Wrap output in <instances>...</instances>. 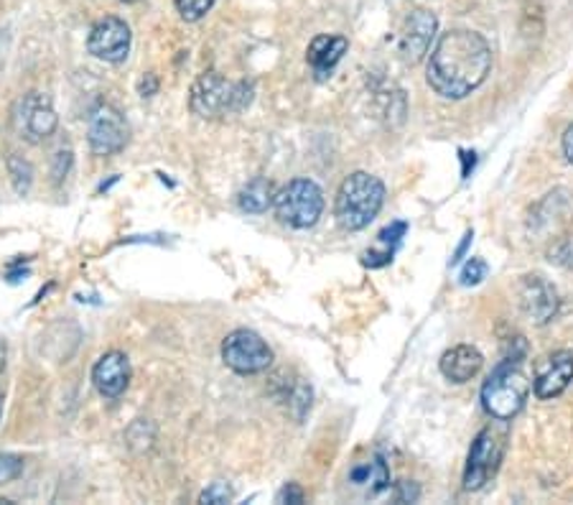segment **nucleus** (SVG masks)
<instances>
[{
  "label": "nucleus",
  "mask_w": 573,
  "mask_h": 505,
  "mask_svg": "<svg viewBox=\"0 0 573 505\" xmlns=\"http://www.w3.org/2000/svg\"><path fill=\"white\" fill-rule=\"evenodd\" d=\"M489 72H493V49L487 39L477 31L454 29L433 46L425 79L444 100H464L479 85H485Z\"/></svg>",
  "instance_id": "obj_1"
},
{
  "label": "nucleus",
  "mask_w": 573,
  "mask_h": 505,
  "mask_svg": "<svg viewBox=\"0 0 573 505\" xmlns=\"http://www.w3.org/2000/svg\"><path fill=\"white\" fill-rule=\"evenodd\" d=\"M385 205V184L378 176L367 174V171H355L344 179L337 192V219L344 230L357 233L365 230L375 217L380 215Z\"/></svg>",
  "instance_id": "obj_2"
},
{
  "label": "nucleus",
  "mask_w": 573,
  "mask_h": 505,
  "mask_svg": "<svg viewBox=\"0 0 573 505\" xmlns=\"http://www.w3.org/2000/svg\"><path fill=\"white\" fill-rule=\"evenodd\" d=\"M530 396V380L518 361H507L497 365V370L482 386V406L495 421H512L526 409Z\"/></svg>",
  "instance_id": "obj_3"
},
{
  "label": "nucleus",
  "mask_w": 573,
  "mask_h": 505,
  "mask_svg": "<svg viewBox=\"0 0 573 505\" xmlns=\"http://www.w3.org/2000/svg\"><path fill=\"white\" fill-rule=\"evenodd\" d=\"M252 103L250 83H227L219 72H204L192 87L190 108L199 118H217L225 112H240Z\"/></svg>",
  "instance_id": "obj_4"
},
{
  "label": "nucleus",
  "mask_w": 573,
  "mask_h": 505,
  "mask_svg": "<svg viewBox=\"0 0 573 505\" xmlns=\"http://www.w3.org/2000/svg\"><path fill=\"white\" fill-rule=\"evenodd\" d=\"M275 217L293 230H309L324 215V192L311 179H293L275 192Z\"/></svg>",
  "instance_id": "obj_5"
},
{
  "label": "nucleus",
  "mask_w": 573,
  "mask_h": 505,
  "mask_svg": "<svg viewBox=\"0 0 573 505\" xmlns=\"http://www.w3.org/2000/svg\"><path fill=\"white\" fill-rule=\"evenodd\" d=\"M507 431L499 427H485L474 437L469 458L464 468V491H482L487 483H493L499 464L505 460Z\"/></svg>",
  "instance_id": "obj_6"
},
{
  "label": "nucleus",
  "mask_w": 573,
  "mask_h": 505,
  "mask_svg": "<svg viewBox=\"0 0 573 505\" xmlns=\"http://www.w3.org/2000/svg\"><path fill=\"white\" fill-rule=\"evenodd\" d=\"M223 361L240 376H258L273 365V350L252 330L229 332L223 342Z\"/></svg>",
  "instance_id": "obj_7"
},
{
  "label": "nucleus",
  "mask_w": 573,
  "mask_h": 505,
  "mask_svg": "<svg viewBox=\"0 0 573 505\" xmlns=\"http://www.w3.org/2000/svg\"><path fill=\"white\" fill-rule=\"evenodd\" d=\"M11 123L23 141L41 143L56 133L60 118H56V110L52 108V103H48V97L39 93H26L15 100Z\"/></svg>",
  "instance_id": "obj_8"
},
{
  "label": "nucleus",
  "mask_w": 573,
  "mask_h": 505,
  "mask_svg": "<svg viewBox=\"0 0 573 505\" xmlns=\"http://www.w3.org/2000/svg\"><path fill=\"white\" fill-rule=\"evenodd\" d=\"M128 136V123L126 118L120 116L118 108H112L108 103L95 105L87 118V143L95 157H112V153H120L126 149Z\"/></svg>",
  "instance_id": "obj_9"
},
{
  "label": "nucleus",
  "mask_w": 573,
  "mask_h": 505,
  "mask_svg": "<svg viewBox=\"0 0 573 505\" xmlns=\"http://www.w3.org/2000/svg\"><path fill=\"white\" fill-rule=\"evenodd\" d=\"M130 42H133V34H130V26L118 15H105L89 29L87 36V52L95 56V60L120 64L128 60L130 54Z\"/></svg>",
  "instance_id": "obj_10"
},
{
  "label": "nucleus",
  "mask_w": 573,
  "mask_h": 505,
  "mask_svg": "<svg viewBox=\"0 0 573 505\" xmlns=\"http://www.w3.org/2000/svg\"><path fill=\"white\" fill-rule=\"evenodd\" d=\"M571 380H573V353H569V350L551 353L548 357H543L536 368V380H533L536 398L538 401L559 398L563 390L571 386Z\"/></svg>",
  "instance_id": "obj_11"
},
{
  "label": "nucleus",
  "mask_w": 573,
  "mask_h": 505,
  "mask_svg": "<svg viewBox=\"0 0 573 505\" xmlns=\"http://www.w3.org/2000/svg\"><path fill=\"white\" fill-rule=\"evenodd\" d=\"M439 21L431 11H413L406 19L403 34H400V56L408 64H419L425 54H429V46L436 36Z\"/></svg>",
  "instance_id": "obj_12"
},
{
  "label": "nucleus",
  "mask_w": 573,
  "mask_h": 505,
  "mask_svg": "<svg viewBox=\"0 0 573 505\" xmlns=\"http://www.w3.org/2000/svg\"><path fill=\"white\" fill-rule=\"evenodd\" d=\"M520 307L530 316V322L548 324L559 314V294L540 276H526L520 283Z\"/></svg>",
  "instance_id": "obj_13"
},
{
  "label": "nucleus",
  "mask_w": 573,
  "mask_h": 505,
  "mask_svg": "<svg viewBox=\"0 0 573 505\" xmlns=\"http://www.w3.org/2000/svg\"><path fill=\"white\" fill-rule=\"evenodd\" d=\"M93 383L105 398H118L126 394L130 383V361L126 353H105L93 368Z\"/></svg>",
  "instance_id": "obj_14"
},
{
  "label": "nucleus",
  "mask_w": 573,
  "mask_h": 505,
  "mask_svg": "<svg viewBox=\"0 0 573 505\" xmlns=\"http://www.w3.org/2000/svg\"><path fill=\"white\" fill-rule=\"evenodd\" d=\"M482 365H485V357H482L477 347L456 345L441 355L439 368H441V373H444L446 380L469 383L472 378L479 376Z\"/></svg>",
  "instance_id": "obj_15"
},
{
  "label": "nucleus",
  "mask_w": 573,
  "mask_h": 505,
  "mask_svg": "<svg viewBox=\"0 0 573 505\" xmlns=\"http://www.w3.org/2000/svg\"><path fill=\"white\" fill-rule=\"evenodd\" d=\"M347 49H349V42L344 36H332V34L316 36L306 52V62H309V67L314 69L316 79L332 77L334 67H337V64L342 62V56L347 54Z\"/></svg>",
  "instance_id": "obj_16"
},
{
  "label": "nucleus",
  "mask_w": 573,
  "mask_h": 505,
  "mask_svg": "<svg viewBox=\"0 0 573 505\" xmlns=\"http://www.w3.org/2000/svg\"><path fill=\"white\" fill-rule=\"evenodd\" d=\"M406 233H408V225L403 223V219H398V223H390V225L385 227V230H380V235H378V248H372V250L365 253L363 264H365L367 268H382V266H388L390 260H392V256H396L400 240L406 238Z\"/></svg>",
  "instance_id": "obj_17"
},
{
  "label": "nucleus",
  "mask_w": 573,
  "mask_h": 505,
  "mask_svg": "<svg viewBox=\"0 0 573 505\" xmlns=\"http://www.w3.org/2000/svg\"><path fill=\"white\" fill-rule=\"evenodd\" d=\"M273 200H275L273 184L263 176L252 179V182L245 184L240 194H237V205H240L242 212H248V215H263V212H268V207H273Z\"/></svg>",
  "instance_id": "obj_18"
},
{
  "label": "nucleus",
  "mask_w": 573,
  "mask_h": 505,
  "mask_svg": "<svg viewBox=\"0 0 573 505\" xmlns=\"http://www.w3.org/2000/svg\"><path fill=\"white\" fill-rule=\"evenodd\" d=\"M349 480L355 485H367V487H370V493H380L390 485L388 464H385L380 458H375L372 462L359 464V468L352 470Z\"/></svg>",
  "instance_id": "obj_19"
},
{
  "label": "nucleus",
  "mask_w": 573,
  "mask_h": 505,
  "mask_svg": "<svg viewBox=\"0 0 573 505\" xmlns=\"http://www.w3.org/2000/svg\"><path fill=\"white\" fill-rule=\"evenodd\" d=\"M6 166H8V176H11L15 194H21V197L23 194H29L31 184H34V166H31L23 157H15V153L8 157Z\"/></svg>",
  "instance_id": "obj_20"
},
{
  "label": "nucleus",
  "mask_w": 573,
  "mask_h": 505,
  "mask_svg": "<svg viewBox=\"0 0 573 505\" xmlns=\"http://www.w3.org/2000/svg\"><path fill=\"white\" fill-rule=\"evenodd\" d=\"M176 3V11L182 15L184 21H202L204 15L212 11V6H215V0H174Z\"/></svg>",
  "instance_id": "obj_21"
},
{
  "label": "nucleus",
  "mask_w": 573,
  "mask_h": 505,
  "mask_svg": "<svg viewBox=\"0 0 573 505\" xmlns=\"http://www.w3.org/2000/svg\"><path fill=\"white\" fill-rule=\"evenodd\" d=\"M487 271H489V268L482 258L466 260L462 273H458V283H462V287H477V283L487 279Z\"/></svg>",
  "instance_id": "obj_22"
},
{
  "label": "nucleus",
  "mask_w": 573,
  "mask_h": 505,
  "mask_svg": "<svg viewBox=\"0 0 573 505\" xmlns=\"http://www.w3.org/2000/svg\"><path fill=\"white\" fill-rule=\"evenodd\" d=\"M21 472H23V460L19 454L0 452V485H8L13 483V480H19Z\"/></svg>",
  "instance_id": "obj_23"
},
{
  "label": "nucleus",
  "mask_w": 573,
  "mask_h": 505,
  "mask_svg": "<svg viewBox=\"0 0 573 505\" xmlns=\"http://www.w3.org/2000/svg\"><path fill=\"white\" fill-rule=\"evenodd\" d=\"M233 501V487L227 483H212L207 491L199 495V503L204 505H223Z\"/></svg>",
  "instance_id": "obj_24"
},
{
  "label": "nucleus",
  "mask_w": 573,
  "mask_h": 505,
  "mask_svg": "<svg viewBox=\"0 0 573 505\" xmlns=\"http://www.w3.org/2000/svg\"><path fill=\"white\" fill-rule=\"evenodd\" d=\"M72 151H60L54 157V166H52V176H54V182L60 184L62 179H67V174H69V169H72Z\"/></svg>",
  "instance_id": "obj_25"
},
{
  "label": "nucleus",
  "mask_w": 573,
  "mask_h": 505,
  "mask_svg": "<svg viewBox=\"0 0 573 505\" xmlns=\"http://www.w3.org/2000/svg\"><path fill=\"white\" fill-rule=\"evenodd\" d=\"M304 501H306V495H304V491H301V485H296V483H289L281 493H278V503L299 505V503H304Z\"/></svg>",
  "instance_id": "obj_26"
},
{
  "label": "nucleus",
  "mask_w": 573,
  "mask_h": 505,
  "mask_svg": "<svg viewBox=\"0 0 573 505\" xmlns=\"http://www.w3.org/2000/svg\"><path fill=\"white\" fill-rule=\"evenodd\" d=\"M419 498H421L419 485H413V483H400L398 485V491H396L398 503H415Z\"/></svg>",
  "instance_id": "obj_27"
},
{
  "label": "nucleus",
  "mask_w": 573,
  "mask_h": 505,
  "mask_svg": "<svg viewBox=\"0 0 573 505\" xmlns=\"http://www.w3.org/2000/svg\"><path fill=\"white\" fill-rule=\"evenodd\" d=\"M159 93V77L153 75V72H145L141 77V83H138V95L141 97H153Z\"/></svg>",
  "instance_id": "obj_28"
},
{
  "label": "nucleus",
  "mask_w": 573,
  "mask_h": 505,
  "mask_svg": "<svg viewBox=\"0 0 573 505\" xmlns=\"http://www.w3.org/2000/svg\"><path fill=\"white\" fill-rule=\"evenodd\" d=\"M563 157H566L569 164H573V126L563 133Z\"/></svg>",
  "instance_id": "obj_29"
},
{
  "label": "nucleus",
  "mask_w": 573,
  "mask_h": 505,
  "mask_svg": "<svg viewBox=\"0 0 573 505\" xmlns=\"http://www.w3.org/2000/svg\"><path fill=\"white\" fill-rule=\"evenodd\" d=\"M472 238H474V233H472V230L464 235V243H462V246H458V250L454 253V258H452V266H456V264H458V260H462V258H464V253H466V248H469V243H472Z\"/></svg>",
  "instance_id": "obj_30"
},
{
  "label": "nucleus",
  "mask_w": 573,
  "mask_h": 505,
  "mask_svg": "<svg viewBox=\"0 0 573 505\" xmlns=\"http://www.w3.org/2000/svg\"><path fill=\"white\" fill-rule=\"evenodd\" d=\"M462 159H464V169H462V174H464V176H469V171L474 169V164H477V159H474V153H469V151H462Z\"/></svg>",
  "instance_id": "obj_31"
},
{
  "label": "nucleus",
  "mask_w": 573,
  "mask_h": 505,
  "mask_svg": "<svg viewBox=\"0 0 573 505\" xmlns=\"http://www.w3.org/2000/svg\"><path fill=\"white\" fill-rule=\"evenodd\" d=\"M6 357H8V347H6V342H0V376H3V370H6Z\"/></svg>",
  "instance_id": "obj_32"
},
{
  "label": "nucleus",
  "mask_w": 573,
  "mask_h": 505,
  "mask_svg": "<svg viewBox=\"0 0 573 505\" xmlns=\"http://www.w3.org/2000/svg\"><path fill=\"white\" fill-rule=\"evenodd\" d=\"M3 404H6V394L0 390V417H3Z\"/></svg>",
  "instance_id": "obj_33"
},
{
  "label": "nucleus",
  "mask_w": 573,
  "mask_h": 505,
  "mask_svg": "<svg viewBox=\"0 0 573 505\" xmlns=\"http://www.w3.org/2000/svg\"><path fill=\"white\" fill-rule=\"evenodd\" d=\"M122 3H138V0H122Z\"/></svg>",
  "instance_id": "obj_34"
}]
</instances>
